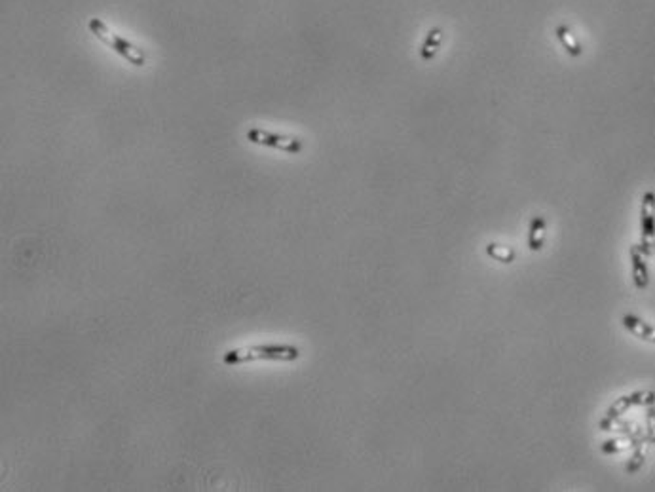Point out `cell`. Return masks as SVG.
Instances as JSON below:
<instances>
[{"label":"cell","mask_w":655,"mask_h":492,"mask_svg":"<svg viewBox=\"0 0 655 492\" xmlns=\"http://www.w3.org/2000/svg\"><path fill=\"white\" fill-rule=\"evenodd\" d=\"M300 348L293 344H253V346L234 348L222 355V363L237 367L251 362H297Z\"/></svg>","instance_id":"cell-1"},{"label":"cell","mask_w":655,"mask_h":492,"mask_svg":"<svg viewBox=\"0 0 655 492\" xmlns=\"http://www.w3.org/2000/svg\"><path fill=\"white\" fill-rule=\"evenodd\" d=\"M88 29L92 32L93 37L97 40H101L105 46H108L115 54H118L122 59L133 65V67H145L146 65V54L137 48L135 44H131L130 40L124 39L120 35H116L110 27H108L101 17H92L90 21H88Z\"/></svg>","instance_id":"cell-2"},{"label":"cell","mask_w":655,"mask_h":492,"mask_svg":"<svg viewBox=\"0 0 655 492\" xmlns=\"http://www.w3.org/2000/svg\"><path fill=\"white\" fill-rule=\"evenodd\" d=\"M245 137L253 145L275 148V150H282V152L287 154H300L302 148H304L302 139L295 137V135H285V133H275V131L264 130V128H259V126L247 128Z\"/></svg>","instance_id":"cell-3"},{"label":"cell","mask_w":655,"mask_h":492,"mask_svg":"<svg viewBox=\"0 0 655 492\" xmlns=\"http://www.w3.org/2000/svg\"><path fill=\"white\" fill-rule=\"evenodd\" d=\"M655 403V392H646V390H640V392L627 393L621 395L619 400H616L606 411V415L598 424L600 430H612V426L616 424L619 416H623L629 409L640 407V405H654Z\"/></svg>","instance_id":"cell-4"},{"label":"cell","mask_w":655,"mask_h":492,"mask_svg":"<svg viewBox=\"0 0 655 492\" xmlns=\"http://www.w3.org/2000/svg\"><path fill=\"white\" fill-rule=\"evenodd\" d=\"M638 246L646 257H652L655 253V193L652 190L642 196Z\"/></svg>","instance_id":"cell-5"},{"label":"cell","mask_w":655,"mask_h":492,"mask_svg":"<svg viewBox=\"0 0 655 492\" xmlns=\"http://www.w3.org/2000/svg\"><path fill=\"white\" fill-rule=\"evenodd\" d=\"M631 255V270H632V284L638 291H644L649 285V268H647L646 255L640 249V246H631L629 249Z\"/></svg>","instance_id":"cell-6"},{"label":"cell","mask_w":655,"mask_h":492,"mask_svg":"<svg viewBox=\"0 0 655 492\" xmlns=\"http://www.w3.org/2000/svg\"><path fill=\"white\" fill-rule=\"evenodd\" d=\"M621 323H623L625 329L631 333V335H634L636 339L655 344V327H652L649 323H646L644 319H640V317L632 314H625L623 317H621Z\"/></svg>","instance_id":"cell-7"},{"label":"cell","mask_w":655,"mask_h":492,"mask_svg":"<svg viewBox=\"0 0 655 492\" xmlns=\"http://www.w3.org/2000/svg\"><path fill=\"white\" fill-rule=\"evenodd\" d=\"M545 236H547V221L541 215H534L530 221V228H528V247L530 251H541L543 244H545Z\"/></svg>","instance_id":"cell-8"},{"label":"cell","mask_w":655,"mask_h":492,"mask_svg":"<svg viewBox=\"0 0 655 492\" xmlns=\"http://www.w3.org/2000/svg\"><path fill=\"white\" fill-rule=\"evenodd\" d=\"M442 29L441 27H433V29H429L427 32L426 40H424V44L420 48V57H422V61H431L435 55L439 54V48L442 44Z\"/></svg>","instance_id":"cell-9"},{"label":"cell","mask_w":655,"mask_h":492,"mask_svg":"<svg viewBox=\"0 0 655 492\" xmlns=\"http://www.w3.org/2000/svg\"><path fill=\"white\" fill-rule=\"evenodd\" d=\"M556 32V39L560 40V44L564 46V50L571 55V57H579V55L583 54V48L579 44L578 40L571 37L570 29L566 27V25H558L555 29Z\"/></svg>","instance_id":"cell-10"},{"label":"cell","mask_w":655,"mask_h":492,"mask_svg":"<svg viewBox=\"0 0 655 492\" xmlns=\"http://www.w3.org/2000/svg\"><path fill=\"white\" fill-rule=\"evenodd\" d=\"M485 251H487L488 257H492L494 261L503 262V264H511V262L515 261V257H517V253H515V249H513V247L500 246V244H494V242L487 244Z\"/></svg>","instance_id":"cell-11"},{"label":"cell","mask_w":655,"mask_h":492,"mask_svg":"<svg viewBox=\"0 0 655 492\" xmlns=\"http://www.w3.org/2000/svg\"><path fill=\"white\" fill-rule=\"evenodd\" d=\"M640 441H636V437H621V439H609L606 441L604 445L600 446V451L604 454H616L621 453L625 449H629V446H636Z\"/></svg>","instance_id":"cell-12"},{"label":"cell","mask_w":655,"mask_h":492,"mask_svg":"<svg viewBox=\"0 0 655 492\" xmlns=\"http://www.w3.org/2000/svg\"><path fill=\"white\" fill-rule=\"evenodd\" d=\"M646 441H640L638 445H636V451L632 454V458L627 464V473H636L642 466H644V460H646V445H644Z\"/></svg>","instance_id":"cell-13"},{"label":"cell","mask_w":655,"mask_h":492,"mask_svg":"<svg viewBox=\"0 0 655 492\" xmlns=\"http://www.w3.org/2000/svg\"><path fill=\"white\" fill-rule=\"evenodd\" d=\"M646 424V441L647 443H652V445H655V409H649V411H647Z\"/></svg>","instance_id":"cell-14"}]
</instances>
